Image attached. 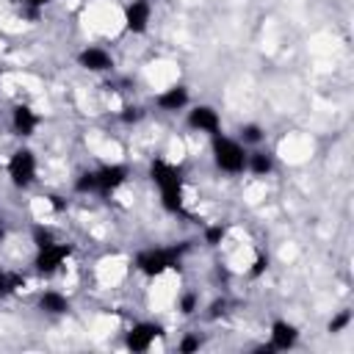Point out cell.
<instances>
[{"label": "cell", "instance_id": "obj_1", "mask_svg": "<svg viewBox=\"0 0 354 354\" xmlns=\"http://www.w3.org/2000/svg\"><path fill=\"white\" fill-rule=\"evenodd\" d=\"M149 180L160 188V205L163 210L169 213H183V171L163 160V158H155L149 163Z\"/></svg>", "mask_w": 354, "mask_h": 354}, {"label": "cell", "instance_id": "obj_2", "mask_svg": "<svg viewBox=\"0 0 354 354\" xmlns=\"http://www.w3.org/2000/svg\"><path fill=\"white\" fill-rule=\"evenodd\" d=\"M188 252V243L169 246V249H144L136 257V268L147 277H160L169 268H180V257Z\"/></svg>", "mask_w": 354, "mask_h": 354}, {"label": "cell", "instance_id": "obj_3", "mask_svg": "<svg viewBox=\"0 0 354 354\" xmlns=\"http://www.w3.org/2000/svg\"><path fill=\"white\" fill-rule=\"evenodd\" d=\"M213 160L227 174H241L246 169V149L241 141H232L227 136H213Z\"/></svg>", "mask_w": 354, "mask_h": 354}, {"label": "cell", "instance_id": "obj_4", "mask_svg": "<svg viewBox=\"0 0 354 354\" xmlns=\"http://www.w3.org/2000/svg\"><path fill=\"white\" fill-rule=\"evenodd\" d=\"M8 177L17 188H28L36 180V155L30 149H17L8 158Z\"/></svg>", "mask_w": 354, "mask_h": 354}, {"label": "cell", "instance_id": "obj_5", "mask_svg": "<svg viewBox=\"0 0 354 354\" xmlns=\"http://www.w3.org/2000/svg\"><path fill=\"white\" fill-rule=\"evenodd\" d=\"M69 254H72V246H69V243H55V241H53L50 246H44V249L36 252L33 266H36L39 274H53V271H58V268L66 263Z\"/></svg>", "mask_w": 354, "mask_h": 354}, {"label": "cell", "instance_id": "obj_6", "mask_svg": "<svg viewBox=\"0 0 354 354\" xmlns=\"http://www.w3.org/2000/svg\"><path fill=\"white\" fill-rule=\"evenodd\" d=\"M149 19H152V3L149 0H133L124 8V28L130 33H147Z\"/></svg>", "mask_w": 354, "mask_h": 354}, {"label": "cell", "instance_id": "obj_7", "mask_svg": "<svg viewBox=\"0 0 354 354\" xmlns=\"http://www.w3.org/2000/svg\"><path fill=\"white\" fill-rule=\"evenodd\" d=\"M158 335H160V326H158V324L141 321V324H136V326L127 332L124 346H127L130 351H147V348L155 343V337H158Z\"/></svg>", "mask_w": 354, "mask_h": 354}, {"label": "cell", "instance_id": "obj_8", "mask_svg": "<svg viewBox=\"0 0 354 354\" xmlns=\"http://www.w3.org/2000/svg\"><path fill=\"white\" fill-rule=\"evenodd\" d=\"M188 127H194V130H199V133H210V136H216L218 127H221L218 111L210 108V105H196V108L188 113Z\"/></svg>", "mask_w": 354, "mask_h": 354}, {"label": "cell", "instance_id": "obj_9", "mask_svg": "<svg viewBox=\"0 0 354 354\" xmlns=\"http://www.w3.org/2000/svg\"><path fill=\"white\" fill-rule=\"evenodd\" d=\"M94 171H97V191L100 194H111L127 180V166H122V163H111V166H102Z\"/></svg>", "mask_w": 354, "mask_h": 354}, {"label": "cell", "instance_id": "obj_10", "mask_svg": "<svg viewBox=\"0 0 354 354\" xmlns=\"http://www.w3.org/2000/svg\"><path fill=\"white\" fill-rule=\"evenodd\" d=\"M11 127H14V133L22 136V138L33 136V130L39 127L36 111H33L30 105H14V111H11Z\"/></svg>", "mask_w": 354, "mask_h": 354}, {"label": "cell", "instance_id": "obj_11", "mask_svg": "<svg viewBox=\"0 0 354 354\" xmlns=\"http://www.w3.org/2000/svg\"><path fill=\"white\" fill-rule=\"evenodd\" d=\"M296 340H299V329L293 324H288V321H274L271 324V343L268 346L274 351H288V348L296 346Z\"/></svg>", "mask_w": 354, "mask_h": 354}, {"label": "cell", "instance_id": "obj_12", "mask_svg": "<svg viewBox=\"0 0 354 354\" xmlns=\"http://www.w3.org/2000/svg\"><path fill=\"white\" fill-rule=\"evenodd\" d=\"M77 64L83 69H88V72H108L113 66L111 55L102 47H86V50H80L77 53Z\"/></svg>", "mask_w": 354, "mask_h": 354}, {"label": "cell", "instance_id": "obj_13", "mask_svg": "<svg viewBox=\"0 0 354 354\" xmlns=\"http://www.w3.org/2000/svg\"><path fill=\"white\" fill-rule=\"evenodd\" d=\"M188 88L185 86H169L166 91H160L158 97H155V102H158V108L160 111H169V113H174V111H183L185 105H188Z\"/></svg>", "mask_w": 354, "mask_h": 354}, {"label": "cell", "instance_id": "obj_14", "mask_svg": "<svg viewBox=\"0 0 354 354\" xmlns=\"http://www.w3.org/2000/svg\"><path fill=\"white\" fill-rule=\"evenodd\" d=\"M39 310L47 315H64V313H69V299L58 290H44L39 296Z\"/></svg>", "mask_w": 354, "mask_h": 354}, {"label": "cell", "instance_id": "obj_15", "mask_svg": "<svg viewBox=\"0 0 354 354\" xmlns=\"http://www.w3.org/2000/svg\"><path fill=\"white\" fill-rule=\"evenodd\" d=\"M246 169L252 171V174H257V177H266V174H271V169H274V158L268 155V152H252V155H246Z\"/></svg>", "mask_w": 354, "mask_h": 354}, {"label": "cell", "instance_id": "obj_16", "mask_svg": "<svg viewBox=\"0 0 354 354\" xmlns=\"http://www.w3.org/2000/svg\"><path fill=\"white\" fill-rule=\"evenodd\" d=\"M19 288H25V277H22V274L0 271V299L8 296V293H17Z\"/></svg>", "mask_w": 354, "mask_h": 354}, {"label": "cell", "instance_id": "obj_17", "mask_svg": "<svg viewBox=\"0 0 354 354\" xmlns=\"http://www.w3.org/2000/svg\"><path fill=\"white\" fill-rule=\"evenodd\" d=\"M241 141L243 144H260L263 141V127L260 124H254V122H249V124H241Z\"/></svg>", "mask_w": 354, "mask_h": 354}, {"label": "cell", "instance_id": "obj_18", "mask_svg": "<svg viewBox=\"0 0 354 354\" xmlns=\"http://www.w3.org/2000/svg\"><path fill=\"white\" fill-rule=\"evenodd\" d=\"M75 191L77 194H94L97 191V171H83L75 180Z\"/></svg>", "mask_w": 354, "mask_h": 354}, {"label": "cell", "instance_id": "obj_19", "mask_svg": "<svg viewBox=\"0 0 354 354\" xmlns=\"http://www.w3.org/2000/svg\"><path fill=\"white\" fill-rule=\"evenodd\" d=\"M224 235H227V230H224L221 224H210V227H205V243H207V246H218V243L224 241Z\"/></svg>", "mask_w": 354, "mask_h": 354}, {"label": "cell", "instance_id": "obj_20", "mask_svg": "<svg viewBox=\"0 0 354 354\" xmlns=\"http://www.w3.org/2000/svg\"><path fill=\"white\" fill-rule=\"evenodd\" d=\"M348 324H351V313H348V310H340V313L326 324V329H329V332H343Z\"/></svg>", "mask_w": 354, "mask_h": 354}, {"label": "cell", "instance_id": "obj_21", "mask_svg": "<svg viewBox=\"0 0 354 354\" xmlns=\"http://www.w3.org/2000/svg\"><path fill=\"white\" fill-rule=\"evenodd\" d=\"M196 307H199V296H196V293L188 290V293L180 296V313H183V315H191Z\"/></svg>", "mask_w": 354, "mask_h": 354}, {"label": "cell", "instance_id": "obj_22", "mask_svg": "<svg viewBox=\"0 0 354 354\" xmlns=\"http://www.w3.org/2000/svg\"><path fill=\"white\" fill-rule=\"evenodd\" d=\"M141 116H144V111L138 105H124L122 108V122L124 124H136V122H141Z\"/></svg>", "mask_w": 354, "mask_h": 354}, {"label": "cell", "instance_id": "obj_23", "mask_svg": "<svg viewBox=\"0 0 354 354\" xmlns=\"http://www.w3.org/2000/svg\"><path fill=\"white\" fill-rule=\"evenodd\" d=\"M33 243H36V249L50 246V243H53V232L44 230V227H33Z\"/></svg>", "mask_w": 354, "mask_h": 354}, {"label": "cell", "instance_id": "obj_24", "mask_svg": "<svg viewBox=\"0 0 354 354\" xmlns=\"http://www.w3.org/2000/svg\"><path fill=\"white\" fill-rule=\"evenodd\" d=\"M202 346V340L196 337V335H185L180 343H177V351H183V354H191V351H196Z\"/></svg>", "mask_w": 354, "mask_h": 354}, {"label": "cell", "instance_id": "obj_25", "mask_svg": "<svg viewBox=\"0 0 354 354\" xmlns=\"http://www.w3.org/2000/svg\"><path fill=\"white\" fill-rule=\"evenodd\" d=\"M266 268H268V257H266V254H260V257L252 263V268H249V277H260Z\"/></svg>", "mask_w": 354, "mask_h": 354}, {"label": "cell", "instance_id": "obj_26", "mask_svg": "<svg viewBox=\"0 0 354 354\" xmlns=\"http://www.w3.org/2000/svg\"><path fill=\"white\" fill-rule=\"evenodd\" d=\"M22 3H25V8H28L33 17H39V11H41V8H44L50 0H22Z\"/></svg>", "mask_w": 354, "mask_h": 354}, {"label": "cell", "instance_id": "obj_27", "mask_svg": "<svg viewBox=\"0 0 354 354\" xmlns=\"http://www.w3.org/2000/svg\"><path fill=\"white\" fill-rule=\"evenodd\" d=\"M224 310H227V301H224V299H216V301L210 304V318H218Z\"/></svg>", "mask_w": 354, "mask_h": 354}, {"label": "cell", "instance_id": "obj_28", "mask_svg": "<svg viewBox=\"0 0 354 354\" xmlns=\"http://www.w3.org/2000/svg\"><path fill=\"white\" fill-rule=\"evenodd\" d=\"M3 235H6V227H3V221H0V241H3Z\"/></svg>", "mask_w": 354, "mask_h": 354}]
</instances>
